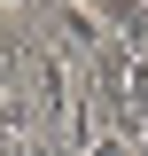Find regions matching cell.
<instances>
[{
	"label": "cell",
	"instance_id": "obj_1",
	"mask_svg": "<svg viewBox=\"0 0 148 156\" xmlns=\"http://www.w3.org/2000/svg\"><path fill=\"white\" fill-rule=\"evenodd\" d=\"M0 8H31V0H0Z\"/></svg>",
	"mask_w": 148,
	"mask_h": 156
}]
</instances>
